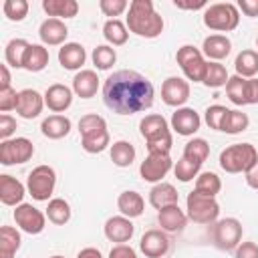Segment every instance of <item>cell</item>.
<instances>
[{"mask_svg":"<svg viewBox=\"0 0 258 258\" xmlns=\"http://www.w3.org/2000/svg\"><path fill=\"white\" fill-rule=\"evenodd\" d=\"M99 8H101V12L105 16H113L115 18V16H121L129 8V4H127V0H101Z\"/></svg>","mask_w":258,"mask_h":258,"instance_id":"48","label":"cell"},{"mask_svg":"<svg viewBox=\"0 0 258 258\" xmlns=\"http://www.w3.org/2000/svg\"><path fill=\"white\" fill-rule=\"evenodd\" d=\"M200 169H202V163H198V161H191V159H187V157H183L181 155V159L173 165V173H175V177L179 179V181H191L194 177H198L200 175Z\"/></svg>","mask_w":258,"mask_h":258,"instance_id":"41","label":"cell"},{"mask_svg":"<svg viewBox=\"0 0 258 258\" xmlns=\"http://www.w3.org/2000/svg\"><path fill=\"white\" fill-rule=\"evenodd\" d=\"M16 105H18V93L12 87L2 89L0 91V111L2 113H8V111L16 109Z\"/></svg>","mask_w":258,"mask_h":258,"instance_id":"49","label":"cell"},{"mask_svg":"<svg viewBox=\"0 0 258 258\" xmlns=\"http://www.w3.org/2000/svg\"><path fill=\"white\" fill-rule=\"evenodd\" d=\"M54 183H56L54 169L50 165H36L28 173L26 189L32 196V200H36V202H48V198L54 191Z\"/></svg>","mask_w":258,"mask_h":258,"instance_id":"6","label":"cell"},{"mask_svg":"<svg viewBox=\"0 0 258 258\" xmlns=\"http://www.w3.org/2000/svg\"><path fill=\"white\" fill-rule=\"evenodd\" d=\"M109 141L111 139H109V131L107 129L81 137V145H83V149L87 153H101V151H105L107 145H109Z\"/></svg>","mask_w":258,"mask_h":258,"instance_id":"40","label":"cell"},{"mask_svg":"<svg viewBox=\"0 0 258 258\" xmlns=\"http://www.w3.org/2000/svg\"><path fill=\"white\" fill-rule=\"evenodd\" d=\"M256 46H258V38H256Z\"/></svg>","mask_w":258,"mask_h":258,"instance_id":"60","label":"cell"},{"mask_svg":"<svg viewBox=\"0 0 258 258\" xmlns=\"http://www.w3.org/2000/svg\"><path fill=\"white\" fill-rule=\"evenodd\" d=\"M109 258H137V252L127 244H117L111 248Z\"/></svg>","mask_w":258,"mask_h":258,"instance_id":"53","label":"cell"},{"mask_svg":"<svg viewBox=\"0 0 258 258\" xmlns=\"http://www.w3.org/2000/svg\"><path fill=\"white\" fill-rule=\"evenodd\" d=\"M105 129H107V121L101 115H97V113H89V115H83L79 119V133H81V137L97 133V131H105Z\"/></svg>","mask_w":258,"mask_h":258,"instance_id":"43","label":"cell"},{"mask_svg":"<svg viewBox=\"0 0 258 258\" xmlns=\"http://www.w3.org/2000/svg\"><path fill=\"white\" fill-rule=\"evenodd\" d=\"M50 258H64V256H58V254H56V256H50Z\"/></svg>","mask_w":258,"mask_h":258,"instance_id":"59","label":"cell"},{"mask_svg":"<svg viewBox=\"0 0 258 258\" xmlns=\"http://www.w3.org/2000/svg\"><path fill=\"white\" fill-rule=\"evenodd\" d=\"M173 6H175V8H181V10H198V8H208L206 0H198V2H183V0H173Z\"/></svg>","mask_w":258,"mask_h":258,"instance_id":"55","label":"cell"},{"mask_svg":"<svg viewBox=\"0 0 258 258\" xmlns=\"http://www.w3.org/2000/svg\"><path fill=\"white\" fill-rule=\"evenodd\" d=\"M44 107V95H40L36 89H22L18 91V105L16 113L22 119H34L40 115Z\"/></svg>","mask_w":258,"mask_h":258,"instance_id":"15","label":"cell"},{"mask_svg":"<svg viewBox=\"0 0 258 258\" xmlns=\"http://www.w3.org/2000/svg\"><path fill=\"white\" fill-rule=\"evenodd\" d=\"M99 89V77L95 71H89V69H83L75 75L73 79V91L77 93V97L81 99H91L95 97Z\"/></svg>","mask_w":258,"mask_h":258,"instance_id":"24","label":"cell"},{"mask_svg":"<svg viewBox=\"0 0 258 258\" xmlns=\"http://www.w3.org/2000/svg\"><path fill=\"white\" fill-rule=\"evenodd\" d=\"M202 125V119H200V113L191 107H179L173 115H171V129L177 133V135H183V137H189L194 135Z\"/></svg>","mask_w":258,"mask_h":258,"instance_id":"13","label":"cell"},{"mask_svg":"<svg viewBox=\"0 0 258 258\" xmlns=\"http://www.w3.org/2000/svg\"><path fill=\"white\" fill-rule=\"evenodd\" d=\"M185 206H187V218L196 224H214L220 216V204L216 202V198L204 196L196 189L187 194Z\"/></svg>","mask_w":258,"mask_h":258,"instance_id":"5","label":"cell"},{"mask_svg":"<svg viewBox=\"0 0 258 258\" xmlns=\"http://www.w3.org/2000/svg\"><path fill=\"white\" fill-rule=\"evenodd\" d=\"M258 161V151L252 143H234L220 153V167L226 173H246Z\"/></svg>","mask_w":258,"mask_h":258,"instance_id":"3","label":"cell"},{"mask_svg":"<svg viewBox=\"0 0 258 258\" xmlns=\"http://www.w3.org/2000/svg\"><path fill=\"white\" fill-rule=\"evenodd\" d=\"M111 161L117 167H129L135 161V147L125 139L115 141L111 145Z\"/></svg>","mask_w":258,"mask_h":258,"instance_id":"33","label":"cell"},{"mask_svg":"<svg viewBox=\"0 0 258 258\" xmlns=\"http://www.w3.org/2000/svg\"><path fill=\"white\" fill-rule=\"evenodd\" d=\"M10 87V73H8V64H0V91Z\"/></svg>","mask_w":258,"mask_h":258,"instance_id":"57","label":"cell"},{"mask_svg":"<svg viewBox=\"0 0 258 258\" xmlns=\"http://www.w3.org/2000/svg\"><path fill=\"white\" fill-rule=\"evenodd\" d=\"M220 189H222V179L214 171H204L196 177V191L210 196V198H216L220 194Z\"/></svg>","mask_w":258,"mask_h":258,"instance_id":"38","label":"cell"},{"mask_svg":"<svg viewBox=\"0 0 258 258\" xmlns=\"http://www.w3.org/2000/svg\"><path fill=\"white\" fill-rule=\"evenodd\" d=\"M248 125H250V119H248L246 113L228 109V113H226V117H224V121H222V129H220V131H224V133H228V135H236V133L246 131Z\"/></svg>","mask_w":258,"mask_h":258,"instance_id":"34","label":"cell"},{"mask_svg":"<svg viewBox=\"0 0 258 258\" xmlns=\"http://www.w3.org/2000/svg\"><path fill=\"white\" fill-rule=\"evenodd\" d=\"M20 232L12 226L0 228V258H14V254L20 248Z\"/></svg>","mask_w":258,"mask_h":258,"instance_id":"31","label":"cell"},{"mask_svg":"<svg viewBox=\"0 0 258 258\" xmlns=\"http://www.w3.org/2000/svg\"><path fill=\"white\" fill-rule=\"evenodd\" d=\"M228 71L224 64L216 62V60H210L208 67H206V75H204V85L210 87V89H218V87H224L228 83Z\"/></svg>","mask_w":258,"mask_h":258,"instance_id":"37","label":"cell"},{"mask_svg":"<svg viewBox=\"0 0 258 258\" xmlns=\"http://www.w3.org/2000/svg\"><path fill=\"white\" fill-rule=\"evenodd\" d=\"M38 36L42 40V44L48 46H58V44H67V36H69V28L62 20L58 18H46L40 28H38Z\"/></svg>","mask_w":258,"mask_h":258,"instance_id":"17","label":"cell"},{"mask_svg":"<svg viewBox=\"0 0 258 258\" xmlns=\"http://www.w3.org/2000/svg\"><path fill=\"white\" fill-rule=\"evenodd\" d=\"M171 145H173L171 133H165V135H161V137H157V139L145 141V147H147L149 153H165V155H169Z\"/></svg>","mask_w":258,"mask_h":258,"instance_id":"47","label":"cell"},{"mask_svg":"<svg viewBox=\"0 0 258 258\" xmlns=\"http://www.w3.org/2000/svg\"><path fill=\"white\" fill-rule=\"evenodd\" d=\"M139 250L147 258H163L169 252V238L161 230H147L141 236Z\"/></svg>","mask_w":258,"mask_h":258,"instance_id":"14","label":"cell"},{"mask_svg":"<svg viewBox=\"0 0 258 258\" xmlns=\"http://www.w3.org/2000/svg\"><path fill=\"white\" fill-rule=\"evenodd\" d=\"M236 6L246 16H258V0H238Z\"/></svg>","mask_w":258,"mask_h":258,"instance_id":"54","label":"cell"},{"mask_svg":"<svg viewBox=\"0 0 258 258\" xmlns=\"http://www.w3.org/2000/svg\"><path fill=\"white\" fill-rule=\"evenodd\" d=\"M85 60H87V52H85L83 44H79V42H67L58 48V62L67 71L81 69L85 64Z\"/></svg>","mask_w":258,"mask_h":258,"instance_id":"20","label":"cell"},{"mask_svg":"<svg viewBox=\"0 0 258 258\" xmlns=\"http://www.w3.org/2000/svg\"><path fill=\"white\" fill-rule=\"evenodd\" d=\"M117 60V52L115 48H111L109 44H99L95 50H93V64L99 69V71H109Z\"/></svg>","mask_w":258,"mask_h":258,"instance_id":"42","label":"cell"},{"mask_svg":"<svg viewBox=\"0 0 258 258\" xmlns=\"http://www.w3.org/2000/svg\"><path fill=\"white\" fill-rule=\"evenodd\" d=\"M40 131L48 139H62L71 131V119L64 115H48L40 123Z\"/></svg>","mask_w":258,"mask_h":258,"instance_id":"27","label":"cell"},{"mask_svg":"<svg viewBox=\"0 0 258 258\" xmlns=\"http://www.w3.org/2000/svg\"><path fill=\"white\" fill-rule=\"evenodd\" d=\"M14 131H16V119L10 117L8 113H2L0 115V137H2V141L10 139V135Z\"/></svg>","mask_w":258,"mask_h":258,"instance_id":"50","label":"cell"},{"mask_svg":"<svg viewBox=\"0 0 258 258\" xmlns=\"http://www.w3.org/2000/svg\"><path fill=\"white\" fill-rule=\"evenodd\" d=\"M157 222H159L161 230H165V232H181L187 224V216L175 204V206H167V208L159 210L157 212Z\"/></svg>","mask_w":258,"mask_h":258,"instance_id":"23","label":"cell"},{"mask_svg":"<svg viewBox=\"0 0 258 258\" xmlns=\"http://www.w3.org/2000/svg\"><path fill=\"white\" fill-rule=\"evenodd\" d=\"M232 50V42L228 36L224 34H210L204 38V44H202V52L210 58V60H222L230 54Z\"/></svg>","mask_w":258,"mask_h":258,"instance_id":"21","label":"cell"},{"mask_svg":"<svg viewBox=\"0 0 258 258\" xmlns=\"http://www.w3.org/2000/svg\"><path fill=\"white\" fill-rule=\"evenodd\" d=\"M226 113H228V109H226L224 105H212V107H208V109H206L204 119H206V123H208V127H210V129L220 131V129H222V121H224Z\"/></svg>","mask_w":258,"mask_h":258,"instance_id":"46","label":"cell"},{"mask_svg":"<svg viewBox=\"0 0 258 258\" xmlns=\"http://www.w3.org/2000/svg\"><path fill=\"white\" fill-rule=\"evenodd\" d=\"M208 155H210V145H208V141L202 139V137H196V139L187 141L185 147H183V157H187V159H191V161L204 163V161L208 159Z\"/></svg>","mask_w":258,"mask_h":258,"instance_id":"39","label":"cell"},{"mask_svg":"<svg viewBox=\"0 0 258 258\" xmlns=\"http://www.w3.org/2000/svg\"><path fill=\"white\" fill-rule=\"evenodd\" d=\"M244 87H246V79H242V77H238V75L230 77L228 83H226L228 99H230L234 105H238V107L246 105V101H244Z\"/></svg>","mask_w":258,"mask_h":258,"instance_id":"44","label":"cell"},{"mask_svg":"<svg viewBox=\"0 0 258 258\" xmlns=\"http://www.w3.org/2000/svg\"><path fill=\"white\" fill-rule=\"evenodd\" d=\"M175 60H177V64L181 67L183 75L189 81H194V83H202L204 81L208 60L204 58V52L200 48H196L191 44H183L181 48H177Z\"/></svg>","mask_w":258,"mask_h":258,"instance_id":"7","label":"cell"},{"mask_svg":"<svg viewBox=\"0 0 258 258\" xmlns=\"http://www.w3.org/2000/svg\"><path fill=\"white\" fill-rule=\"evenodd\" d=\"M127 28L141 38H157L163 32V18L155 12L151 0H133L127 12Z\"/></svg>","mask_w":258,"mask_h":258,"instance_id":"2","label":"cell"},{"mask_svg":"<svg viewBox=\"0 0 258 258\" xmlns=\"http://www.w3.org/2000/svg\"><path fill=\"white\" fill-rule=\"evenodd\" d=\"M73 103V91L67 87V85H60V83H54L46 89L44 93V105L54 111V113H62L71 107Z\"/></svg>","mask_w":258,"mask_h":258,"instance_id":"18","label":"cell"},{"mask_svg":"<svg viewBox=\"0 0 258 258\" xmlns=\"http://www.w3.org/2000/svg\"><path fill=\"white\" fill-rule=\"evenodd\" d=\"M240 22V10L236 4L232 2H218V4H210L204 10V24L210 30H218V32H230L238 26Z\"/></svg>","mask_w":258,"mask_h":258,"instance_id":"4","label":"cell"},{"mask_svg":"<svg viewBox=\"0 0 258 258\" xmlns=\"http://www.w3.org/2000/svg\"><path fill=\"white\" fill-rule=\"evenodd\" d=\"M244 175H246V183H248L252 189H258V161H256Z\"/></svg>","mask_w":258,"mask_h":258,"instance_id":"56","label":"cell"},{"mask_svg":"<svg viewBox=\"0 0 258 258\" xmlns=\"http://www.w3.org/2000/svg\"><path fill=\"white\" fill-rule=\"evenodd\" d=\"M24 194H26V189L16 177H12L8 173L0 175V202L4 206H20Z\"/></svg>","mask_w":258,"mask_h":258,"instance_id":"19","label":"cell"},{"mask_svg":"<svg viewBox=\"0 0 258 258\" xmlns=\"http://www.w3.org/2000/svg\"><path fill=\"white\" fill-rule=\"evenodd\" d=\"M242 240V224L236 218H224L220 222H216L214 226V244L216 248L230 252L236 250L238 244Z\"/></svg>","mask_w":258,"mask_h":258,"instance_id":"9","label":"cell"},{"mask_svg":"<svg viewBox=\"0 0 258 258\" xmlns=\"http://www.w3.org/2000/svg\"><path fill=\"white\" fill-rule=\"evenodd\" d=\"M153 85L137 71H115L103 83V101L117 115H133L153 105Z\"/></svg>","mask_w":258,"mask_h":258,"instance_id":"1","label":"cell"},{"mask_svg":"<svg viewBox=\"0 0 258 258\" xmlns=\"http://www.w3.org/2000/svg\"><path fill=\"white\" fill-rule=\"evenodd\" d=\"M46 218L56 224V226H64L69 220H71V206L67 200L62 198H52L48 202V208H46Z\"/></svg>","mask_w":258,"mask_h":258,"instance_id":"35","label":"cell"},{"mask_svg":"<svg viewBox=\"0 0 258 258\" xmlns=\"http://www.w3.org/2000/svg\"><path fill=\"white\" fill-rule=\"evenodd\" d=\"M171 165H173V161H171L169 155H165V153H149V155L141 161L139 173H141L143 181L159 183V181L167 175V171L171 169Z\"/></svg>","mask_w":258,"mask_h":258,"instance_id":"11","label":"cell"},{"mask_svg":"<svg viewBox=\"0 0 258 258\" xmlns=\"http://www.w3.org/2000/svg\"><path fill=\"white\" fill-rule=\"evenodd\" d=\"M117 208H119L121 216H125V218L131 220V218H139V216L143 214L145 202H143L141 194H137V191H133V189H127V191L119 194V198H117Z\"/></svg>","mask_w":258,"mask_h":258,"instance_id":"26","label":"cell"},{"mask_svg":"<svg viewBox=\"0 0 258 258\" xmlns=\"http://www.w3.org/2000/svg\"><path fill=\"white\" fill-rule=\"evenodd\" d=\"M14 222H16V226H18L22 232L34 236V234H40V232L44 230V226H46V216H44L38 208H34L32 204H20V206H16V210H14Z\"/></svg>","mask_w":258,"mask_h":258,"instance_id":"10","label":"cell"},{"mask_svg":"<svg viewBox=\"0 0 258 258\" xmlns=\"http://www.w3.org/2000/svg\"><path fill=\"white\" fill-rule=\"evenodd\" d=\"M133 232H135V226L125 216H113V218H109L105 222V236L111 242L125 244V242H129L133 238Z\"/></svg>","mask_w":258,"mask_h":258,"instance_id":"16","label":"cell"},{"mask_svg":"<svg viewBox=\"0 0 258 258\" xmlns=\"http://www.w3.org/2000/svg\"><path fill=\"white\" fill-rule=\"evenodd\" d=\"M30 44L24 40V38H12L6 48H4V58H6V64L8 67H14V69H22V58H24V52Z\"/></svg>","mask_w":258,"mask_h":258,"instance_id":"36","label":"cell"},{"mask_svg":"<svg viewBox=\"0 0 258 258\" xmlns=\"http://www.w3.org/2000/svg\"><path fill=\"white\" fill-rule=\"evenodd\" d=\"M42 10L50 18H75L79 12L77 0H42Z\"/></svg>","mask_w":258,"mask_h":258,"instance_id":"29","label":"cell"},{"mask_svg":"<svg viewBox=\"0 0 258 258\" xmlns=\"http://www.w3.org/2000/svg\"><path fill=\"white\" fill-rule=\"evenodd\" d=\"M2 10H4V16L8 20H14V22H20L26 18L28 14V2L26 0H6L2 4Z\"/></svg>","mask_w":258,"mask_h":258,"instance_id":"45","label":"cell"},{"mask_svg":"<svg viewBox=\"0 0 258 258\" xmlns=\"http://www.w3.org/2000/svg\"><path fill=\"white\" fill-rule=\"evenodd\" d=\"M103 36H105V40H107L109 44L121 46V44H125L127 38H129V28H127V24H123L121 20L109 18V20L103 24Z\"/></svg>","mask_w":258,"mask_h":258,"instance_id":"32","label":"cell"},{"mask_svg":"<svg viewBox=\"0 0 258 258\" xmlns=\"http://www.w3.org/2000/svg\"><path fill=\"white\" fill-rule=\"evenodd\" d=\"M161 99L169 107H181L189 99V83L181 77H167L161 85Z\"/></svg>","mask_w":258,"mask_h":258,"instance_id":"12","label":"cell"},{"mask_svg":"<svg viewBox=\"0 0 258 258\" xmlns=\"http://www.w3.org/2000/svg\"><path fill=\"white\" fill-rule=\"evenodd\" d=\"M244 101L246 105H258V79H246Z\"/></svg>","mask_w":258,"mask_h":258,"instance_id":"51","label":"cell"},{"mask_svg":"<svg viewBox=\"0 0 258 258\" xmlns=\"http://www.w3.org/2000/svg\"><path fill=\"white\" fill-rule=\"evenodd\" d=\"M48 48H44V44H30L24 52L22 58V69L30 71V73H40L46 64H48Z\"/></svg>","mask_w":258,"mask_h":258,"instance_id":"28","label":"cell"},{"mask_svg":"<svg viewBox=\"0 0 258 258\" xmlns=\"http://www.w3.org/2000/svg\"><path fill=\"white\" fill-rule=\"evenodd\" d=\"M234 258H258V246L254 242H242L238 244Z\"/></svg>","mask_w":258,"mask_h":258,"instance_id":"52","label":"cell"},{"mask_svg":"<svg viewBox=\"0 0 258 258\" xmlns=\"http://www.w3.org/2000/svg\"><path fill=\"white\" fill-rule=\"evenodd\" d=\"M177 200H179L177 189H175L171 183H165V181L155 183V185L151 187V191H149V204H151L157 212L163 210V208H167V206H175Z\"/></svg>","mask_w":258,"mask_h":258,"instance_id":"22","label":"cell"},{"mask_svg":"<svg viewBox=\"0 0 258 258\" xmlns=\"http://www.w3.org/2000/svg\"><path fill=\"white\" fill-rule=\"evenodd\" d=\"M234 67H236V75L242 77V79H254V75L258 73V52L252 50V48H244L238 52L236 60H234Z\"/></svg>","mask_w":258,"mask_h":258,"instance_id":"30","label":"cell"},{"mask_svg":"<svg viewBox=\"0 0 258 258\" xmlns=\"http://www.w3.org/2000/svg\"><path fill=\"white\" fill-rule=\"evenodd\" d=\"M77 258H103V256H101V252H99L97 248L87 246V248H83V250L77 254Z\"/></svg>","mask_w":258,"mask_h":258,"instance_id":"58","label":"cell"},{"mask_svg":"<svg viewBox=\"0 0 258 258\" xmlns=\"http://www.w3.org/2000/svg\"><path fill=\"white\" fill-rule=\"evenodd\" d=\"M34 155V145L26 137H14L0 143V163L2 165H16L26 163Z\"/></svg>","mask_w":258,"mask_h":258,"instance_id":"8","label":"cell"},{"mask_svg":"<svg viewBox=\"0 0 258 258\" xmlns=\"http://www.w3.org/2000/svg\"><path fill=\"white\" fill-rule=\"evenodd\" d=\"M139 133L145 141H151V139H157L165 133H171L169 127H167V121L163 115H157V113H151V115H145L141 121H139Z\"/></svg>","mask_w":258,"mask_h":258,"instance_id":"25","label":"cell"}]
</instances>
